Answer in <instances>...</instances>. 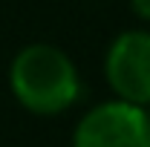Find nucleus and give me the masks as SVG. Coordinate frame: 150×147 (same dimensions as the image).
Returning a JSON list of instances; mask_svg holds the SVG:
<instances>
[{
	"label": "nucleus",
	"mask_w": 150,
	"mask_h": 147,
	"mask_svg": "<svg viewBox=\"0 0 150 147\" xmlns=\"http://www.w3.org/2000/svg\"><path fill=\"white\" fill-rule=\"evenodd\" d=\"M9 87L32 115H61L81 95L75 61L55 43H29L9 64Z\"/></svg>",
	"instance_id": "f257e3e1"
},
{
	"label": "nucleus",
	"mask_w": 150,
	"mask_h": 147,
	"mask_svg": "<svg viewBox=\"0 0 150 147\" xmlns=\"http://www.w3.org/2000/svg\"><path fill=\"white\" fill-rule=\"evenodd\" d=\"M72 147H150L144 107L127 104L121 98L95 104L78 118Z\"/></svg>",
	"instance_id": "f03ea898"
},
{
	"label": "nucleus",
	"mask_w": 150,
	"mask_h": 147,
	"mask_svg": "<svg viewBox=\"0 0 150 147\" xmlns=\"http://www.w3.org/2000/svg\"><path fill=\"white\" fill-rule=\"evenodd\" d=\"M104 75L115 98L136 107L150 104V29H127L112 37Z\"/></svg>",
	"instance_id": "7ed1b4c3"
},
{
	"label": "nucleus",
	"mask_w": 150,
	"mask_h": 147,
	"mask_svg": "<svg viewBox=\"0 0 150 147\" xmlns=\"http://www.w3.org/2000/svg\"><path fill=\"white\" fill-rule=\"evenodd\" d=\"M133 6V15L142 20H150V0H130Z\"/></svg>",
	"instance_id": "20e7f679"
},
{
	"label": "nucleus",
	"mask_w": 150,
	"mask_h": 147,
	"mask_svg": "<svg viewBox=\"0 0 150 147\" xmlns=\"http://www.w3.org/2000/svg\"><path fill=\"white\" fill-rule=\"evenodd\" d=\"M144 115H147V127H150V104H144Z\"/></svg>",
	"instance_id": "39448f33"
}]
</instances>
